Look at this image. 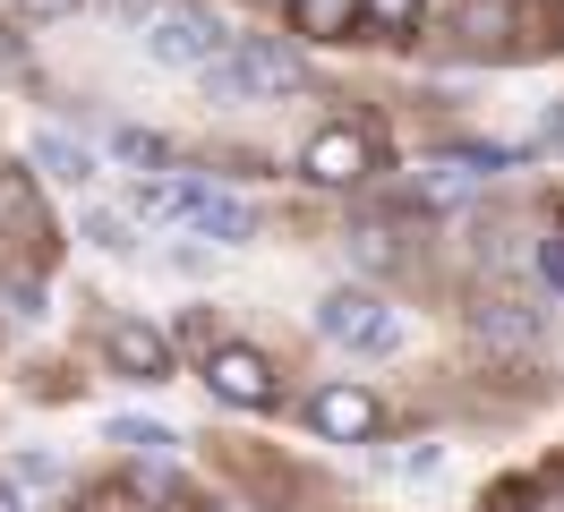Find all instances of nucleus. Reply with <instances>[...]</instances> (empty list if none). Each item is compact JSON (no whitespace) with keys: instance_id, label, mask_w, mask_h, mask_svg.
<instances>
[{"instance_id":"obj_1","label":"nucleus","mask_w":564,"mask_h":512,"mask_svg":"<svg viewBox=\"0 0 564 512\" xmlns=\"http://www.w3.org/2000/svg\"><path fill=\"white\" fill-rule=\"evenodd\" d=\"M197 77H206L214 102H274L308 77V61H300V43H282V34H231V52H214Z\"/></svg>"},{"instance_id":"obj_2","label":"nucleus","mask_w":564,"mask_h":512,"mask_svg":"<svg viewBox=\"0 0 564 512\" xmlns=\"http://www.w3.org/2000/svg\"><path fill=\"white\" fill-rule=\"evenodd\" d=\"M317 334L334 341V350L386 359V350H402V316H393L377 291H325V299H317Z\"/></svg>"},{"instance_id":"obj_3","label":"nucleus","mask_w":564,"mask_h":512,"mask_svg":"<svg viewBox=\"0 0 564 512\" xmlns=\"http://www.w3.org/2000/svg\"><path fill=\"white\" fill-rule=\"evenodd\" d=\"M214 52H231V34L214 9H188V0H163L154 18H145V61L163 68H206Z\"/></svg>"},{"instance_id":"obj_4","label":"nucleus","mask_w":564,"mask_h":512,"mask_svg":"<svg viewBox=\"0 0 564 512\" xmlns=\"http://www.w3.org/2000/svg\"><path fill=\"white\" fill-rule=\"evenodd\" d=\"M104 359H111V375H129V384H172V375H180L172 334L145 325V316H111V325H104Z\"/></svg>"},{"instance_id":"obj_5","label":"nucleus","mask_w":564,"mask_h":512,"mask_svg":"<svg viewBox=\"0 0 564 512\" xmlns=\"http://www.w3.org/2000/svg\"><path fill=\"white\" fill-rule=\"evenodd\" d=\"M308 427H317L325 444H368L377 427H386V410H377V393H368V384L334 375V384H317V393H308Z\"/></svg>"},{"instance_id":"obj_6","label":"nucleus","mask_w":564,"mask_h":512,"mask_svg":"<svg viewBox=\"0 0 564 512\" xmlns=\"http://www.w3.org/2000/svg\"><path fill=\"white\" fill-rule=\"evenodd\" d=\"M206 384H214V402H231V410H274V368H265V350H248V341H214Z\"/></svg>"},{"instance_id":"obj_7","label":"nucleus","mask_w":564,"mask_h":512,"mask_svg":"<svg viewBox=\"0 0 564 512\" xmlns=\"http://www.w3.org/2000/svg\"><path fill=\"white\" fill-rule=\"evenodd\" d=\"M368 163H377V145L359 129H317L300 145V171H308L317 188H351V179H368Z\"/></svg>"},{"instance_id":"obj_8","label":"nucleus","mask_w":564,"mask_h":512,"mask_svg":"<svg viewBox=\"0 0 564 512\" xmlns=\"http://www.w3.org/2000/svg\"><path fill=\"white\" fill-rule=\"evenodd\" d=\"M188 231L214 239V248H248V239H257V205L231 197V188H197V197H188Z\"/></svg>"},{"instance_id":"obj_9","label":"nucleus","mask_w":564,"mask_h":512,"mask_svg":"<svg viewBox=\"0 0 564 512\" xmlns=\"http://www.w3.org/2000/svg\"><path fill=\"white\" fill-rule=\"evenodd\" d=\"M470 325H479V341H496V350H530V341L547 334V307L522 299V291H496V299L479 307Z\"/></svg>"},{"instance_id":"obj_10","label":"nucleus","mask_w":564,"mask_h":512,"mask_svg":"<svg viewBox=\"0 0 564 512\" xmlns=\"http://www.w3.org/2000/svg\"><path fill=\"white\" fill-rule=\"evenodd\" d=\"M359 0H291V34L300 43H351Z\"/></svg>"},{"instance_id":"obj_11","label":"nucleus","mask_w":564,"mask_h":512,"mask_svg":"<svg viewBox=\"0 0 564 512\" xmlns=\"http://www.w3.org/2000/svg\"><path fill=\"white\" fill-rule=\"evenodd\" d=\"M35 163L52 171L61 188H95V154H86V145H69L61 129H43V137H35Z\"/></svg>"},{"instance_id":"obj_12","label":"nucleus","mask_w":564,"mask_h":512,"mask_svg":"<svg viewBox=\"0 0 564 512\" xmlns=\"http://www.w3.org/2000/svg\"><path fill=\"white\" fill-rule=\"evenodd\" d=\"M111 154H120V163H145V171L172 163V145H163L154 129H120V137H111Z\"/></svg>"},{"instance_id":"obj_13","label":"nucleus","mask_w":564,"mask_h":512,"mask_svg":"<svg viewBox=\"0 0 564 512\" xmlns=\"http://www.w3.org/2000/svg\"><path fill=\"white\" fill-rule=\"evenodd\" d=\"M111 444H129V453H172V427H154V418H111Z\"/></svg>"},{"instance_id":"obj_14","label":"nucleus","mask_w":564,"mask_h":512,"mask_svg":"<svg viewBox=\"0 0 564 512\" xmlns=\"http://www.w3.org/2000/svg\"><path fill=\"white\" fill-rule=\"evenodd\" d=\"M359 18H377L386 34H411L420 26V0H359Z\"/></svg>"},{"instance_id":"obj_15","label":"nucleus","mask_w":564,"mask_h":512,"mask_svg":"<svg viewBox=\"0 0 564 512\" xmlns=\"http://www.w3.org/2000/svg\"><path fill=\"white\" fill-rule=\"evenodd\" d=\"M86 239L111 248V257H129V248H138V239H129V214H86Z\"/></svg>"},{"instance_id":"obj_16","label":"nucleus","mask_w":564,"mask_h":512,"mask_svg":"<svg viewBox=\"0 0 564 512\" xmlns=\"http://www.w3.org/2000/svg\"><path fill=\"white\" fill-rule=\"evenodd\" d=\"M539 282H547V291H564V231L539 239Z\"/></svg>"},{"instance_id":"obj_17","label":"nucleus","mask_w":564,"mask_h":512,"mask_svg":"<svg viewBox=\"0 0 564 512\" xmlns=\"http://www.w3.org/2000/svg\"><path fill=\"white\" fill-rule=\"evenodd\" d=\"M18 9H26V18H69L77 0H18Z\"/></svg>"},{"instance_id":"obj_18","label":"nucleus","mask_w":564,"mask_h":512,"mask_svg":"<svg viewBox=\"0 0 564 512\" xmlns=\"http://www.w3.org/2000/svg\"><path fill=\"white\" fill-rule=\"evenodd\" d=\"M111 9H120V18H154L163 0H111Z\"/></svg>"},{"instance_id":"obj_19","label":"nucleus","mask_w":564,"mask_h":512,"mask_svg":"<svg viewBox=\"0 0 564 512\" xmlns=\"http://www.w3.org/2000/svg\"><path fill=\"white\" fill-rule=\"evenodd\" d=\"M0 512H26V504H18V487H0Z\"/></svg>"},{"instance_id":"obj_20","label":"nucleus","mask_w":564,"mask_h":512,"mask_svg":"<svg viewBox=\"0 0 564 512\" xmlns=\"http://www.w3.org/2000/svg\"><path fill=\"white\" fill-rule=\"evenodd\" d=\"M556 137H564V120H556Z\"/></svg>"}]
</instances>
